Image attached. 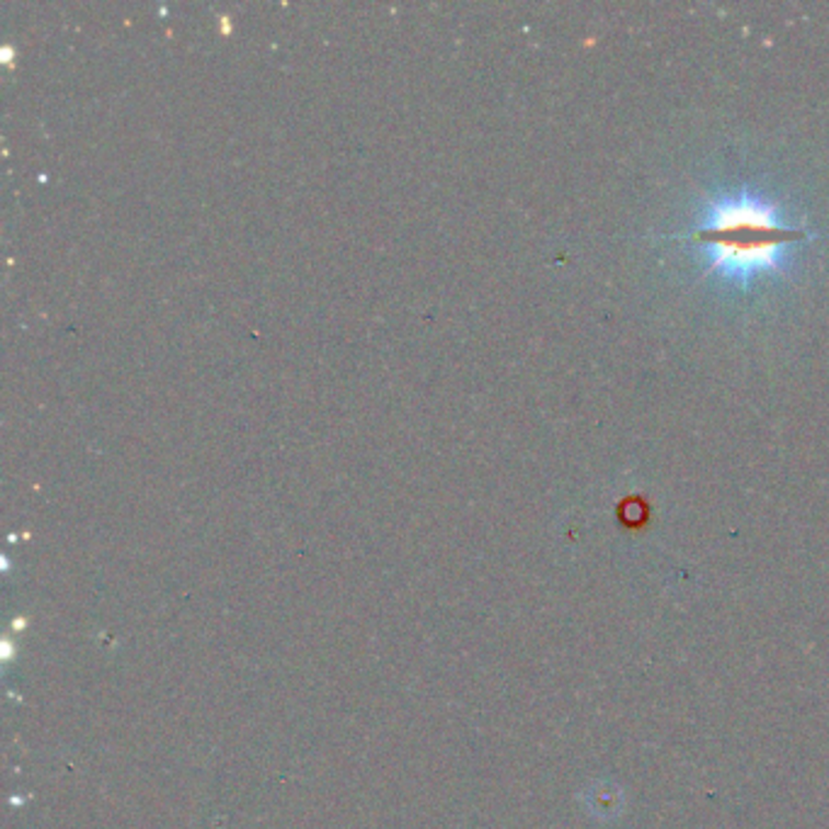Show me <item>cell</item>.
<instances>
[{"mask_svg":"<svg viewBox=\"0 0 829 829\" xmlns=\"http://www.w3.org/2000/svg\"><path fill=\"white\" fill-rule=\"evenodd\" d=\"M810 237L805 229L783 224L769 203L755 195H737L713 205L687 241L703 249L713 270L749 280L776 268L783 251Z\"/></svg>","mask_w":829,"mask_h":829,"instance_id":"cell-1","label":"cell"}]
</instances>
